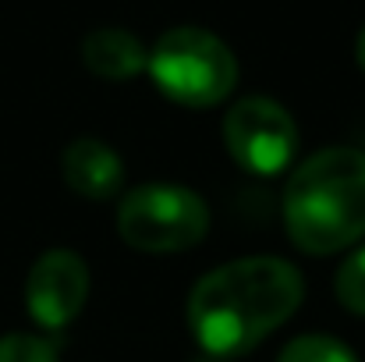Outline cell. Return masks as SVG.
<instances>
[{
  "label": "cell",
  "instance_id": "obj_11",
  "mask_svg": "<svg viewBox=\"0 0 365 362\" xmlns=\"http://www.w3.org/2000/svg\"><path fill=\"white\" fill-rule=\"evenodd\" d=\"M0 362H57V352L36 334H7L0 338Z\"/></svg>",
  "mask_w": 365,
  "mask_h": 362
},
{
  "label": "cell",
  "instance_id": "obj_7",
  "mask_svg": "<svg viewBox=\"0 0 365 362\" xmlns=\"http://www.w3.org/2000/svg\"><path fill=\"white\" fill-rule=\"evenodd\" d=\"M64 181H68V188L78 192L82 199L107 203V199L121 196L124 164L107 142L86 135V139H75V142L64 149Z\"/></svg>",
  "mask_w": 365,
  "mask_h": 362
},
{
  "label": "cell",
  "instance_id": "obj_4",
  "mask_svg": "<svg viewBox=\"0 0 365 362\" xmlns=\"http://www.w3.org/2000/svg\"><path fill=\"white\" fill-rule=\"evenodd\" d=\"M118 231L138 252H181L206 238L210 206L181 185H138L121 199Z\"/></svg>",
  "mask_w": 365,
  "mask_h": 362
},
{
  "label": "cell",
  "instance_id": "obj_5",
  "mask_svg": "<svg viewBox=\"0 0 365 362\" xmlns=\"http://www.w3.org/2000/svg\"><path fill=\"white\" fill-rule=\"evenodd\" d=\"M224 142L248 174L269 178L294 164L298 128L280 104H273L266 96H248L227 111Z\"/></svg>",
  "mask_w": 365,
  "mask_h": 362
},
{
  "label": "cell",
  "instance_id": "obj_9",
  "mask_svg": "<svg viewBox=\"0 0 365 362\" xmlns=\"http://www.w3.org/2000/svg\"><path fill=\"white\" fill-rule=\"evenodd\" d=\"M277 362H359V356L330 334H305V338H294Z\"/></svg>",
  "mask_w": 365,
  "mask_h": 362
},
{
  "label": "cell",
  "instance_id": "obj_3",
  "mask_svg": "<svg viewBox=\"0 0 365 362\" xmlns=\"http://www.w3.org/2000/svg\"><path fill=\"white\" fill-rule=\"evenodd\" d=\"M145 71L153 75L156 89L181 107H217L238 86V61L231 46L195 25L170 29L149 50Z\"/></svg>",
  "mask_w": 365,
  "mask_h": 362
},
{
  "label": "cell",
  "instance_id": "obj_8",
  "mask_svg": "<svg viewBox=\"0 0 365 362\" xmlns=\"http://www.w3.org/2000/svg\"><path fill=\"white\" fill-rule=\"evenodd\" d=\"M82 64L110 82L135 79L138 71H145L149 54L142 46V39L128 29H96L82 39Z\"/></svg>",
  "mask_w": 365,
  "mask_h": 362
},
{
  "label": "cell",
  "instance_id": "obj_10",
  "mask_svg": "<svg viewBox=\"0 0 365 362\" xmlns=\"http://www.w3.org/2000/svg\"><path fill=\"white\" fill-rule=\"evenodd\" d=\"M334 291H337V298H341V306L348 313L365 316V245L341 263L337 281H334Z\"/></svg>",
  "mask_w": 365,
  "mask_h": 362
},
{
  "label": "cell",
  "instance_id": "obj_12",
  "mask_svg": "<svg viewBox=\"0 0 365 362\" xmlns=\"http://www.w3.org/2000/svg\"><path fill=\"white\" fill-rule=\"evenodd\" d=\"M359 64L365 68V29H362V36H359Z\"/></svg>",
  "mask_w": 365,
  "mask_h": 362
},
{
  "label": "cell",
  "instance_id": "obj_13",
  "mask_svg": "<svg viewBox=\"0 0 365 362\" xmlns=\"http://www.w3.org/2000/svg\"><path fill=\"white\" fill-rule=\"evenodd\" d=\"M202 362H206V359H202Z\"/></svg>",
  "mask_w": 365,
  "mask_h": 362
},
{
  "label": "cell",
  "instance_id": "obj_2",
  "mask_svg": "<svg viewBox=\"0 0 365 362\" xmlns=\"http://www.w3.org/2000/svg\"><path fill=\"white\" fill-rule=\"evenodd\" d=\"M284 228L309 256H334L365 235V153H312L284 185Z\"/></svg>",
  "mask_w": 365,
  "mask_h": 362
},
{
  "label": "cell",
  "instance_id": "obj_1",
  "mask_svg": "<svg viewBox=\"0 0 365 362\" xmlns=\"http://www.w3.org/2000/svg\"><path fill=\"white\" fill-rule=\"evenodd\" d=\"M302 273L277 256H248L210 270L188 298V327L206 356L238 359L302 306Z\"/></svg>",
  "mask_w": 365,
  "mask_h": 362
},
{
  "label": "cell",
  "instance_id": "obj_6",
  "mask_svg": "<svg viewBox=\"0 0 365 362\" xmlns=\"http://www.w3.org/2000/svg\"><path fill=\"white\" fill-rule=\"evenodd\" d=\"M89 298V266L71 248H50L43 252L25 281V306L29 316L43 331H64Z\"/></svg>",
  "mask_w": 365,
  "mask_h": 362
}]
</instances>
